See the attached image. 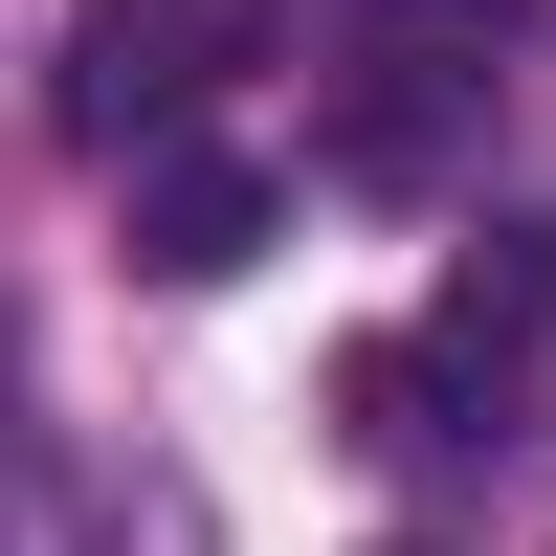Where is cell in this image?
<instances>
[{"label": "cell", "instance_id": "obj_1", "mask_svg": "<svg viewBox=\"0 0 556 556\" xmlns=\"http://www.w3.org/2000/svg\"><path fill=\"white\" fill-rule=\"evenodd\" d=\"M112 156H134V267H156V290H223V267L290 223V201H267V156H223V134H178V112L112 134Z\"/></svg>", "mask_w": 556, "mask_h": 556}, {"label": "cell", "instance_id": "obj_2", "mask_svg": "<svg viewBox=\"0 0 556 556\" xmlns=\"http://www.w3.org/2000/svg\"><path fill=\"white\" fill-rule=\"evenodd\" d=\"M178 112V0H89V134H156Z\"/></svg>", "mask_w": 556, "mask_h": 556}, {"label": "cell", "instance_id": "obj_3", "mask_svg": "<svg viewBox=\"0 0 556 556\" xmlns=\"http://www.w3.org/2000/svg\"><path fill=\"white\" fill-rule=\"evenodd\" d=\"M356 23H379V45H424V67H490L534 0H356Z\"/></svg>", "mask_w": 556, "mask_h": 556}, {"label": "cell", "instance_id": "obj_4", "mask_svg": "<svg viewBox=\"0 0 556 556\" xmlns=\"http://www.w3.org/2000/svg\"><path fill=\"white\" fill-rule=\"evenodd\" d=\"M379 556H424V534H379Z\"/></svg>", "mask_w": 556, "mask_h": 556}, {"label": "cell", "instance_id": "obj_5", "mask_svg": "<svg viewBox=\"0 0 556 556\" xmlns=\"http://www.w3.org/2000/svg\"><path fill=\"white\" fill-rule=\"evenodd\" d=\"M534 267H556V245H534Z\"/></svg>", "mask_w": 556, "mask_h": 556}]
</instances>
